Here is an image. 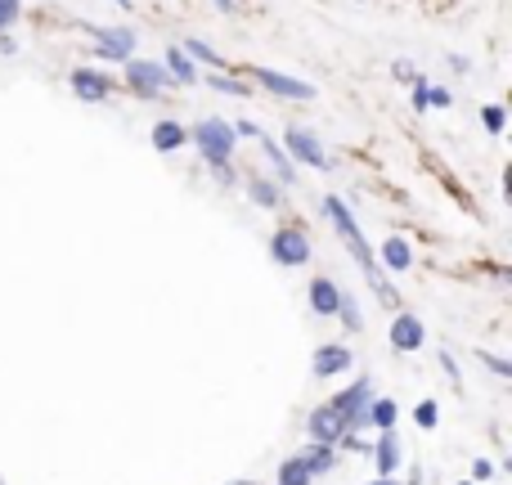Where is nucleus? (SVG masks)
Wrapping results in <instances>:
<instances>
[{"mask_svg": "<svg viewBox=\"0 0 512 485\" xmlns=\"http://www.w3.org/2000/svg\"><path fill=\"white\" fill-rule=\"evenodd\" d=\"M369 405H373V378H355L351 387H342L333 400L310 409V418H306L310 445L337 450V441H342L346 432H364V427H369Z\"/></svg>", "mask_w": 512, "mask_h": 485, "instance_id": "f257e3e1", "label": "nucleus"}, {"mask_svg": "<svg viewBox=\"0 0 512 485\" xmlns=\"http://www.w3.org/2000/svg\"><path fill=\"white\" fill-rule=\"evenodd\" d=\"M324 212H328V221H333L337 239L346 243V252L355 256V265H360V274H364V279H369L373 297H378L382 306H387L391 315H396V310H400V292L391 288V279H387V274H382L378 256H373V247H369V239H364L360 221H355V216H351V207H346L337 194H328V198H324Z\"/></svg>", "mask_w": 512, "mask_h": 485, "instance_id": "f03ea898", "label": "nucleus"}, {"mask_svg": "<svg viewBox=\"0 0 512 485\" xmlns=\"http://www.w3.org/2000/svg\"><path fill=\"white\" fill-rule=\"evenodd\" d=\"M189 140L198 144V153H203L207 167H230L239 135H234L230 117H203V122H198L194 131H189Z\"/></svg>", "mask_w": 512, "mask_h": 485, "instance_id": "7ed1b4c3", "label": "nucleus"}, {"mask_svg": "<svg viewBox=\"0 0 512 485\" xmlns=\"http://www.w3.org/2000/svg\"><path fill=\"white\" fill-rule=\"evenodd\" d=\"M333 468H337V450H328V445H306V450H297L292 459H283L279 485H310Z\"/></svg>", "mask_w": 512, "mask_h": 485, "instance_id": "20e7f679", "label": "nucleus"}, {"mask_svg": "<svg viewBox=\"0 0 512 485\" xmlns=\"http://www.w3.org/2000/svg\"><path fill=\"white\" fill-rule=\"evenodd\" d=\"M283 153H288L292 167H297V162H301V167H310V171H328V167H333L324 140H319L315 131H306V126H297V122L283 131Z\"/></svg>", "mask_w": 512, "mask_h": 485, "instance_id": "39448f33", "label": "nucleus"}, {"mask_svg": "<svg viewBox=\"0 0 512 485\" xmlns=\"http://www.w3.org/2000/svg\"><path fill=\"white\" fill-rule=\"evenodd\" d=\"M270 256L283 265V270H297V265H310V239L301 225H279L270 234Z\"/></svg>", "mask_w": 512, "mask_h": 485, "instance_id": "423d86ee", "label": "nucleus"}, {"mask_svg": "<svg viewBox=\"0 0 512 485\" xmlns=\"http://www.w3.org/2000/svg\"><path fill=\"white\" fill-rule=\"evenodd\" d=\"M252 81L261 90H270V95H279V99H297V104H310V99L319 95L310 81L288 77V72H274V68H252Z\"/></svg>", "mask_w": 512, "mask_h": 485, "instance_id": "0eeeda50", "label": "nucleus"}, {"mask_svg": "<svg viewBox=\"0 0 512 485\" xmlns=\"http://www.w3.org/2000/svg\"><path fill=\"white\" fill-rule=\"evenodd\" d=\"M126 86H131L140 99H153L171 86V77H167V68L153 59H126Z\"/></svg>", "mask_w": 512, "mask_h": 485, "instance_id": "6e6552de", "label": "nucleus"}, {"mask_svg": "<svg viewBox=\"0 0 512 485\" xmlns=\"http://www.w3.org/2000/svg\"><path fill=\"white\" fill-rule=\"evenodd\" d=\"M351 364H355V355H351V346H342V342H324V346H315V355H310V373H315L319 382L351 373Z\"/></svg>", "mask_w": 512, "mask_h": 485, "instance_id": "1a4fd4ad", "label": "nucleus"}, {"mask_svg": "<svg viewBox=\"0 0 512 485\" xmlns=\"http://www.w3.org/2000/svg\"><path fill=\"white\" fill-rule=\"evenodd\" d=\"M86 32L95 36V54H99V59H117V63L131 59V50H135V32H131V27H86Z\"/></svg>", "mask_w": 512, "mask_h": 485, "instance_id": "9d476101", "label": "nucleus"}, {"mask_svg": "<svg viewBox=\"0 0 512 485\" xmlns=\"http://www.w3.org/2000/svg\"><path fill=\"white\" fill-rule=\"evenodd\" d=\"M113 86H117V81L108 77V72H95V68H77V72H72V95L86 99V104H104V99H113Z\"/></svg>", "mask_w": 512, "mask_h": 485, "instance_id": "9b49d317", "label": "nucleus"}, {"mask_svg": "<svg viewBox=\"0 0 512 485\" xmlns=\"http://www.w3.org/2000/svg\"><path fill=\"white\" fill-rule=\"evenodd\" d=\"M369 454H373L378 477H396V468L405 463V445L396 441V432H378V441L369 445Z\"/></svg>", "mask_w": 512, "mask_h": 485, "instance_id": "f8f14e48", "label": "nucleus"}, {"mask_svg": "<svg viewBox=\"0 0 512 485\" xmlns=\"http://www.w3.org/2000/svg\"><path fill=\"white\" fill-rule=\"evenodd\" d=\"M310 310H315L319 319H333L337 315V306H342V288H337L333 279H328V274H315V279H310Z\"/></svg>", "mask_w": 512, "mask_h": 485, "instance_id": "ddd939ff", "label": "nucleus"}, {"mask_svg": "<svg viewBox=\"0 0 512 485\" xmlns=\"http://www.w3.org/2000/svg\"><path fill=\"white\" fill-rule=\"evenodd\" d=\"M423 319L409 315V310H396V324H391V346L396 351H418L423 346Z\"/></svg>", "mask_w": 512, "mask_h": 485, "instance_id": "4468645a", "label": "nucleus"}, {"mask_svg": "<svg viewBox=\"0 0 512 485\" xmlns=\"http://www.w3.org/2000/svg\"><path fill=\"white\" fill-rule=\"evenodd\" d=\"M378 256V265H382V274H405L409 265H414V247H409L405 239H400V234H391L387 243H382V252H373Z\"/></svg>", "mask_w": 512, "mask_h": 485, "instance_id": "2eb2a0df", "label": "nucleus"}, {"mask_svg": "<svg viewBox=\"0 0 512 485\" xmlns=\"http://www.w3.org/2000/svg\"><path fill=\"white\" fill-rule=\"evenodd\" d=\"M162 68H167L171 86H194V81H198L194 59H189V54L180 50V45H171V50H167V59H162Z\"/></svg>", "mask_w": 512, "mask_h": 485, "instance_id": "dca6fc26", "label": "nucleus"}, {"mask_svg": "<svg viewBox=\"0 0 512 485\" xmlns=\"http://www.w3.org/2000/svg\"><path fill=\"white\" fill-rule=\"evenodd\" d=\"M189 144V126H180V122H153V149L158 153H176V149H185Z\"/></svg>", "mask_w": 512, "mask_h": 485, "instance_id": "f3484780", "label": "nucleus"}, {"mask_svg": "<svg viewBox=\"0 0 512 485\" xmlns=\"http://www.w3.org/2000/svg\"><path fill=\"white\" fill-rule=\"evenodd\" d=\"M248 198L256 207H265V212L283 207V189H279V180H270V176H252L248 180Z\"/></svg>", "mask_w": 512, "mask_h": 485, "instance_id": "a211bd4d", "label": "nucleus"}, {"mask_svg": "<svg viewBox=\"0 0 512 485\" xmlns=\"http://www.w3.org/2000/svg\"><path fill=\"white\" fill-rule=\"evenodd\" d=\"M261 149H265V158H270L274 176H279V189H283V185H297V167H292V162H288V153H283L279 144H274L265 131H261Z\"/></svg>", "mask_w": 512, "mask_h": 485, "instance_id": "6ab92c4d", "label": "nucleus"}, {"mask_svg": "<svg viewBox=\"0 0 512 485\" xmlns=\"http://www.w3.org/2000/svg\"><path fill=\"white\" fill-rule=\"evenodd\" d=\"M396 418H400V405L387 396H373L369 405V427H378V432H396Z\"/></svg>", "mask_w": 512, "mask_h": 485, "instance_id": "aec40b11", "label": "nucleus"}, {"mask_svg": "<svg viewBox=\"0 0 512 485\" xmlns=\"http://www.w3.org/2000/svg\"><path fill=\"white\" fill-rule=\"evenodd\" d=\"M180 50H189V59L207 63V68H216V72H225V68H230V63H225L221 54H216V50H212V45H207V41H198V36H189V41L180 45Z\"/></svg>", "mask_w": 512, "mask_h": 485, "instance_id": "412c9836", "label": "nucleus"}, {"mask_svg": "<svg viewBox=\"0 0 512 485\" xmlns=\"http://www.w3.org/2000/svg\"><path fill=\"white\" fill-rule=\"evenodd\" d=\"M333 319H342L346 333H360V328H364L360 306H355V297H346V292H342V306H337V315H333Z\"/></svg>", "mask_w": 512, "mask_h": 485, "instance_id": "4be33fe9", "label": "nucleus"}, {"mask_svg": "<svg viewBox=\"0 0 512 485\" xmlns=\"http://www.w3.org/2000/svg\"><path fill=\"white\" fill-rule=\"evenodd\" d=\"M212 90H221V95H234V99H248L252 86H243L239 77H230V72H216L212 77Z\"/></svg>", "mask_w": 512, "mask_h": 485, "instance_id": "5701e85b", "label": "nucleus"}, {"mask_svg": "<svg viewBox=\"0 0 512 485\" xmlns=\"http://www.w3.org/2000/svg\"><path fill=\"white\" fill-rule=\"evenodd\" d=\"M414 423L423 427V432H436V423H441V405H436V400H423V405L414 409Z\"/></svg>", "mask_w": 512, "mask_h": 485, "instance_id": "b1692460", "label": "nucleus"}, {"mask_svg": "<svg viewBox=\"0 0 512 485\" xmlns=\"http://www.w3.org/2000/svg\"><path fill=\"white\" fill-rule=\"evenodd\" d=\"M477 360L486 364V369L495 373V378H504V382L512 378V364H508V360H499V355H490V351H477Z\"/></svg>", "mask_w": 512, "mask_h": 485, "instance_id": "393cba45", "label": "nucleus"}, {"mask_svg": "<svg viewBox=\"0 0 512 485\" xmlns=\"http://www.w3.org/2000/svg\"><path fill=\"white\" fill-rule=\"evenodd\" d=\"M481 122H486L490 135H499V131H504V108H499V104H486V108H481Z\"/></svg>", "mask_w": 512, "mask_h": 485, "instance_id": "a878e982", "label": "nucleus"}, {"mask_svg": "<svg viewBox=\"0 0 512 485\" xmlns=\"http://www.w3.org/2000/svg\"><path fill=\"white\" fill-rule=\"evenodd\" d=\"M391 77H396L400 86H414V81H418V68H414L409 59H396V63H391Z\"/></svg>", "mask_w": 512, "mask_h": 485, "instance_id": "bb28decb", "label": "nucleus"}, {"mask_svg": "<svg viewBox=\"0 0 512 485\" xmlns=\"http://www.w3.org/2000/svg\"><path fill=\"white\" fill-rule=\"evenodd\" d=\"M454 104V95L445 86H432V81H427V108H450Z\"/></svg>", "mask_w": 512, "mask_h": 485, "instance_id": "cd10ccee", "label": "nucleus"}, {"mask_svg": "<svg viewBox=\"0 0 512 485\" xmlns=\"http://www.w3.org/2000/svg\"><path fill=\"white\" fill-rule=\"evenodd\" d=\"M18 9H23V0H0V32H5V27H14Z\"/></svg>", "mask_w": 512, "mask_h": 485, "instance_id": "c85d7f7f", "label": "nucleus"}, {"mask_svg": "<svg viewBox=\"0 0 512 485\" xmlns=\"http://www.w3.org/2000/svg\"><path fill=\"white\" fill-rule=\"evenodd\" d=\"M436 360H441L445 378H450V382H454V387H463V373H459V364H454V355H450V351H441V355H436Z\"/></svg>", "mask_w": 512, "mask_h": 485, "instance_id": "c756f323", "label": "nucleus"}, {"mask_svg": "<svg viewBox=\"0 0 512 485\" xmlns=\"http://www.w3.org/2000/svg\"><path fill=\"white\" fill-rule=\"evenodd\" d=\"M409 95H414V113H427V81L423 77L409 86Z\"/></svg>", "mask_w": 512, "mask_h": 485, "instance_id": "7c9ffc66", "label": "nucleus"}, {"mask_svg": "<svg viewBox=\"0 0 512 485\" xmlns=\"http://www.w3.org/2000/svg\"><path fill=\"white\" fill-rule=\"evenodd\" d=\"M490 477H495V463H490V459L472 463V481H490Z\"/></svg>", "mask_w": 512, "mask_h": 485, "instance_id": "2f4dec72", "label": "nucleus"}, {"mask_svg": "<svg viewBox=\"0 0 512 485\" xmlns=\"http://www.w3.org/2000/svg\"><path fill=\"white\" fill-rule=\"evenodd\" d=\"M212 176H216V185H225V189L234 185V167H212Z\"/></svg>", "mask_w": 512, "mask_h": 485, "instance_id": "473e14b6", "label": "nucleus"}, {"mask_svg": "<svg viewBox=\"0 0 512 485\" xmlns=\"http://www.w3.org/2000/svg\"><path fill=\"white\" fill-rule=\"evenodd\" d=\"M18 50V45H14V36H5V32H0V54H14Z\"/></svg>", "mask_w": 512, "mask_h": 485, "instance_id": "72a5a7b5", "label": "nucleus"}, {"mask_svg": "<svg viewBox=\"0 0 512 485\" xmlns=\"http://www.w3.org/2000/svg\"><path fill=\"white\" fill-rule=\"evenodd\" d=\"M216 9H225V14H234V9H239V0H212Z\"/></svg>", "mask_w": 512, "mask_h": 485, "instance_id": "f704fd0d", "label": "nucleus"}, {"mask_svg": "<svg viewBox=\"0 0 512 485\" xmlns=\"http://www.w3.org/2000/svg\"><path fill=\"white\" fill-rule=\"evenodd\" d=\"M364 485H400V481H391V477H378V481H364Z\"/></svg>", "mask_w": 512, "mask_h": 485, "instance_id": "c9c22d12", "label": "nucleus"}, {"mask_svg": "<svg viewBox=\"0 0 512 485\" xmlns=\"http://www.w3.org/2000/svg\"><path fill=\"white\" fill-rule=\"evenodd\" d=\"M113 5H117V9H131V0H113Z\"/></svg>", "mask_w": 512, "mask_h": 485, "instance_id": "e433bc0d", "label": "nucleus"}, {"mask_svg": "<svg viewBox=\"0 0 512 485\" xmlns=\"http://www.w3.org/2000/svg\"><path fill=\"white\" fill-rule=\"evenodd\" d=\"M230 485H261V481H230Z\"/></svg>", "mask_w": 512, "mask_h": 485, "instance_id": "4c0bfd02", "label": "nucleus"}, {"mask_svg": "<svg viewBox=\"0 0 512 485\" xmlns=\"http://www.w3.org/2000/svg\"><path fill=\"white\" fill-rule=\"evenodd\" d=\"M459 485H477V481H459Z\"/></svg>", "mask_w": 512, "mask_h": 485, "instance_id": "58836bf2", "label": "nucleus"}, {"mask_svg": "<svg viewBox=\"0 0 512 485\" xmlns=\"http://www.w3.org/2000/svg\"><path fill=\"white\" fill-rule=\"evenodd\" d=\"M239 5H243V0H239Z\"/></svg>", "mask_w": 512, "mask_h": 485, "instance_id": "ea45409f", "label": "nucleus"}]
</instances>
